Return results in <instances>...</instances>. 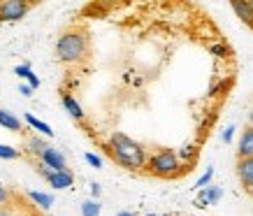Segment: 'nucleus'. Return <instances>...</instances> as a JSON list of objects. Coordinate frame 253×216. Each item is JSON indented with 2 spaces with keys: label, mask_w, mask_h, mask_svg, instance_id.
<instances>
[{
  "label": "nucleus",
  "mask_w": 253,
  "mask_h": 216,
  "mask_svg": "<svg viewBox=\"0 0 253 216\" xmlns=\"http://www.w3.org/2000/svg\"><path fill=\"white\" fill-rule=\"evenodd\" d=\"M107 154L114 158V163H119L126 170H142L149 163L146 149L132 137H128L126 132H112L109 135Z\"/></svg>",
  "instance_id": "obj_1"
},
{
  "label": "nucleus",
  "mask_w": 253,
  "mask_h": 216,
  "mask_svg": "<svg viewBox=\"0 0 253 216\" xmlns=\"http://www.w3.org/2000/svg\"><path fill=\"white\" fill-rule=\"evenodd\" d=\"M88 49H91V42H88L86 31L68 28V31L61 33V38L56 42V58L65 65H75V63H82L88 56Z\"/></svg>",
  "instance_id": "obj_2"
},
{
  "label": "nucleus",
  "mask_w": 253,
  "mask_h": 216,
  "mask_svg": "<svg viewBox=\"0 0 253 216\" xmlns=\"http://www.w3.org/2000/svg\"><path fill=\"white\" fill-rule=\"evenodd\" d=\"M146 170L156 174V177H174L181 170V158L176 154L174 149H161L156 151L154 156H149V163H146Z\"/></svg>",
  "instance_id": "obj_3"
},
{
  "label": "nucleus",
  "mask_w": 253,
  "mask_h": 216,
  "mask_svg": "<svg viewBox=\"0 0 253 216\" xmlns=\"http://www.w3.org/2000/svg\"><path fill=\"white\" fill-rule=\"evenodd\" d=\"M33 9V2L26 0H5L0 2V21H19Z\"/></svg>",
  "instance_id": "obj_4"
},
{
  "label": "nucleus",
  "mask_w": 253,
  "mask_h": 216,
  "mask_svg": "<svg viewBox=\"0 0 253 216\" xmlns=\"http://www.w3.org/2000/svg\"><path fill=\"white\" fill-rule=\"evenodd\" d=\"M42 165H46L49 170H68V158H65V154H63L61 149H56V147H49L46 144L44 147V151L40 154V158H38Z\"/></svg>",
  "instance_id": "obj_5"
},
{
  "label": "nucleus",
  "mask_w": 253,
  "mask_h": 216,
  "mask_svg": "<svg viewBox=\"0 0 253 216\" xmlns=\"http://www.w3.org/2000/svg\"><path fill=\"white\" fill-rule=\"evenodd\" d=\"M46 181H49V186H54L56 191H65V188H70V186L75 184V174H72V170H51L49 172V177H46Z\"/></svg>",
  "instance_id": "obj_6"
},
{
  "label": "nucleus",
  "mask_w": 253,
  "mask_h": 216,
  "mask_svg": "<svg viewBox=\"0 0 253 216\" xmlns=\"http://www.w3.org/2000/svg\"><path fill=\"white\" fill-rule=\"evenodd\" d=\"M237 177L246 191L253 188V158H237Z\"/></svg>",
  "instance_id": "obj_7"
},
{
  "label": "nucleus",
  "mask_w": 253,
  "mask_h": 216,
  "mask_svg": "<svg viewBox=\"0 0 253 216\" xmlns=\"http://www.w3.org/2000/svg\"><path fill=\"white\" fill-rule=\"evenodd\" d=\"M237 158H253V126H246L239 135Z\"/></svg>",
  "instance_id": "obj_8"
},
{
  "label": "nucleus",
  "mask_w": 253,
  "mask_h": 216,
  "mask_svg": "<svg viewBox=\"0 0 253 216\" xmlns=\"http://www.w3.org/2000/svg\"><path fill=\"white\" fill-rule=\"evenodd\" d=\"M61 100H63V107H65V112H68L72 119H77V121H84V109H82V105L77 102V98L75 95H70V93L63 91L61 93Z\"/></svg>",
  "instance_id": "obj_9"
},
{
  "label": "nucleus",
  "mask_w": 253,
  "mask_h": 216,
  "mask_svg": "<svg viewBox=\"0 0 253 216\" xmlns=\"http://www.w3.org/2000/svg\"><path fill=\"white\" fill-rule=\"evenodd\" d=\"M223 191L218 188V186H207V188H202L198 195V202L200 207H207V205H216V202L221 200Z\"/></svg>",
  "instance_id": "obj_10"
},
{
  "label": "nucleus",
  "mask_w": 253,
  "mask_h": 216,
  "mask_svg": "<svg viewBox=\"0 0 253 216\" xmlns=\"http://www.w3.org/2000/svg\"><path fill=\"white\" fill-rule=\"evenodd\" d=\"M0 126H2L5 130L19 132L21 130V119H19L16 114H12V112H7V109L0 107Z\"/></svg>",
  "instance_id": "obj_11"
},
{
  "label": "nucleus",
  "mask_w": 253,
  "mask_h": 216,
  "mask_svg": "<svg viewBox=\"0 0 253 216\" xmlns=\"http://www.w3.org/2000/svg\"><path fill=\"white\" fill-rule=\"evenodd\" d=\"M23 121L31 126L33 130H38V135H44V137H54V130H51V126L44 124V121H40L38 116L33 114H23Z\"/></svg>",
  "instance_id": "obj_12"
},
{
  "label": "nucleus",
  "mask_w": 253,
  "mask_h": 216,
  "mask_svg": "<svg viewBox=\"0 0 253 216\" xmlns=\"http://www.w3.org/2000/svg\"><path fill=\"white\" fill-rule=\"evenodd\" d=\"M14 75L16 77H21V79H26V84L33 86V88H40V77L31 70V65H26V63H23V65H16Z\"/></svg>",
  "instance_id": "obj_13"
},
{
  "label": "nucleus",
  "mask_w": 253,
  "mask_h": 216,
  "mask_svg": "<svg viewBox=\"0 0 253 216\" xmlns=\"http://www.w3.org/2000/svg\"><path fill=\"white\" fill-rule=\"evenodd\" d=\"M232 9L237 12V16L244 23L253 26V2H232Z\"/></svg>",
  "instance_id": "obj_14"
},
{
  "label": "nucleus",
  "mask_w": 253,
  "mask_h": 216,
  "mask_svg": "<svg viewBox=\"0 0 253 216\" xmlns=\"http://www.w3.org/2000/svg\"><path fill=\"white\" fill-rule=\"evenodd\" d=\"M28 198H31L38 207L42 209H49L51 205H54V195H49V193H42V191H28Z\"/></svg>",
  "instance_id": "obj_15"
},
{
  "label": "nucleus",
  "mask_w": 253,
  "mask_h": 216,
  "mask_svg": "<svg viewBox=\"0 0 253 216\" xmlns=\"http://www.w3.org/2000/svg\"><path fill=\"white\" fill-rule=\"evenodd\" d=\"M82 216H100V202L98 200H84L82 202Z\"/></svg>",
  "instance_id": "obj_16"
},
{
  "label": "nucleus",
  "mask_w": 253,
  "mask_h": 216,
  "mask_svg": "<svg viewBox=\"0 0 253 216\" xmlns=\"http://www.w3.org/2000/svg\"><path fill=\"white\" fill-rule=\"evenodd\" d=\"M44 147H46V144L40 139V135H38V137H28V142H26V149H28L31 154H35L38 158H40V154L44 151Z\"/></svg>",
  "instance_id": "obj_17"
},
{
  "label": "nucleus",
  "mask_w": 253,
  "mask_h": 216,
  "mask_svg": "<svg viewBox=\"0 0 253 216\" xmlns=\"http://www.w3.org/2000/svg\"><path fill=\"white\" fill-rule=\"evenodd\" d=\"M21 156V151L14 147H9V144H0V158L2 161H16Z\"/></svg>",
  "instance_id": "obj_18"
},
{
  "label": "nucleus",
  "mask_w": 253,
  "mask_h": 216,
  "mask_svg": "<svg viewBox=\"0 0 253 216\" xmlns=\"http://www.w3.org/2000/svg\"><path fill=\"white\" fill-rule=\"evenodd\" d=\"M211 177H214V168H209V170L205 172V174H202V177H200L198 181H195V186H198L200 191H202V188H207L209 181H211Z\"/></svg>",
  "instance_id": "obj_19"
},
{
  "label": "nucleus",
  "mask_w": 253,
  "mask_h": 216,
  "mask_svg": "<svg viewBox=\"0 0 253 216\" xmlns=\"http://www.w3.org/2000/svg\"><path fill=\"white\" fill-rule=\"evenodd\" d=\"M9 198H12V195H9V188L2 184V181H0V207H7V205H9Z\"/></svg>",
  "instance_id": "obj_20"
},
{
  "label": "nucleus",
  "mask_w": 253,
  "mask_h": 216,
  "mask_svg": "<svg viewBox=\"0 0 253 216\" xmlns=\"http://www.w3.org/2000/svg\"><path fill=\"white\" fill-rule=\"evenodd\" d=\"M84 158H86V163H88L91 168H102V158H100V156H95V154L88 151V154H84Z\"/></svg>",
  "instance_id": "obj_21"
},
{
  "label": "nucleus",
  "mask_w": 253,
  "mask_h": 216,
  "mask_svg": "<svg viewBox=\"0 0 253 216\" xmlns=\"http://www.w3.org/2000/svg\"><path fill=\"white\" fill-rule=\"evenodd\" d=\"M232 135H235V126H228L225 130H223V135H221V139L228 144V142H232Z\"/></svg>",
  "instance_id": "obj_22"
},
{
  "label": "nucleus",
  "mask_w": 253,
  "mask_h": 216,
  "mask_svg": "<svg viewBox=\"0 0 253 216\" xmlns=\"http://www.w3.org/2000/svg\"><path fill=\"white\" fill-rule=\"evenodd\" d=\"M176 154H179V158H191L195 154V147H184L181 151H176Z\"/></svg>",
  "instance_id": "obj_23"
},
{
  "label": "nucleus",
  "mask_w": 253,
  "mask_h": 216,
  "mask_svg": "<svg viewBox=\"0 0 253 216\" xmlns=\"http://www.w3.org/2000/svg\"><path fill=\"white\" fill-rule=\"evenodd\" d=\"M19 91H21V95H26V98H31L35 88H33V86H28V84H21V86H19Z\"/></svg>",
  "instance_id": "obj_24"
},
{
  "label": "nucleus",
  "mask_w": 253,
  "mask_h": 216,
  "mask_svg": "<svg viewBox=\"0 0 253 216\" xmlns=\"http://www.w3.org/2000/svg\"><path fill=\"white\" fill-rule=\"evenodd\" d=\"M211 54H218V56H223V54H228V49L223 44H214L211 46Z\"/></svg>",
  "instance_id": "obj_25"
},
{
  "label": "nucleus",
  "mask_w": 253,
  "mask_h": 216,
  "mask_svg": "<svg viewBox=\"0 0 253 216\" xmlns=\"http://www.w3.org/2000/svg\"><path fill=\"white\" fill-rule=\"evenodd\" d=\"M100 193H102V188H100V184H91V195H93V198H98Z\"/></svg>",
  "instance_id": "obj_26"
},
{
  "label": "nucleus",
  "mask_w": 253,
  "mask_h": 216,
  "mask_svg": "<svg viewBox=\"0 0 253 216\" xmlns=\"http://www.w3.org/2000/svg\"><path fill=\"white\" fill-rule=\"evenodd\" d=\"M0 216H16L12 209H7V207H0Z\"/></svg>",
  "instance_id": "obj_27"
},
{
  "label": "nucleus",
  "mask_w": 253,
  "mask_h": 216,
  "mask_svg": "<svg viewBox=\"0 0 253 216\" xmlns=\"http://www.w3.org/2000/svg\"><path fill=\"white\" fill-rule=\"evenodd\" d=\"M116 216H137V214H132V212H119Z\"/></svg>",
  "instance_id": "obj_28"
},
{
  "label": "nucleus",
  "mask_w": 253,
  "mask_h": 216,
  "mask_svg": "<svg viewBox=\"0 0 253 216\" xmlns=\"http://www.w3.org/2000/svg\"><path fill=\"white\" fill-rule=\"evenodd\" d=\"M249 126H253V109L249 112Z\"/></svg>",
  "instance_id": "obj_29"
},
{
  "label": "nucleus",
  "mask_w": 253,
  "mask_h": 216,
  "mask_svg": "<svg viewBox=\"0 0 253 216\" xmlns=\"http://www.w3.org/2000/svg\"><path fill=\"white\" fill-rule=\"evenodd\" d=\"M146 216H165V214H146Z\"/></svg>",
  "instance_id": "obj_30"
},
{
  "label": "nucleus",
  "mask_w": 253,
  "mask_h": 216,
  "mask_svg": "<svg viewBox=\"0 0 253 216\" xmlns=\"http://www.w3.org/2000/svg\"><path fill=\"white\" fill-rule=\"evenodd\" d=\"M249 195H251V198H253V188H251V191H249Z\"/></svg>",
  "instance_id": "obj_31"
}]
</instances>
